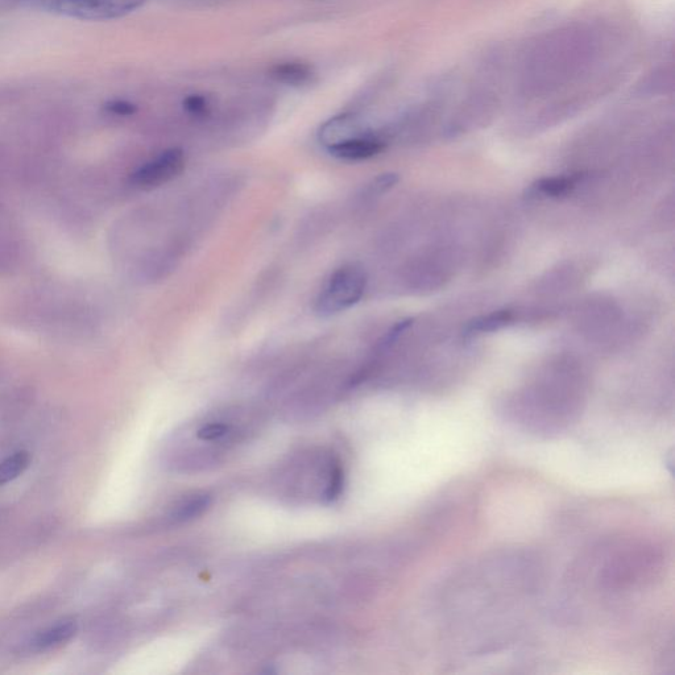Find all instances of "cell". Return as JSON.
<instances>
[{
    "label": "cell",
    "instance_id": "6da1fadb",
    "mask_svg": "<svg viewBox=\"0 0 675 675\" xmlns=\"http://www.w3.org/2000/svg\"><path fill=\"white\" fill-rule=\"evenodd\" d=\"M661 558L653 546L639 542H624L616 548H607L596 570L599 587L610 592L639 588L652 581L658 573Z\"/></svg>",
    "mask_w": 675,
    "mask_h": 675
},
{
    "label": "cell",
    "instance_id": "7a4b0ae2",
    "mask_svg": "<svg viewBox=\"0 0 675 675\" xmlns=\"http://www.w3.org/2000/svg\"><path fill=\"white\" fill-rule=\"evenodd\" d=\"M367 287V275L358 264H347L337 269L317 298L318 316L327 318L345 312L358 304Z\"/></svg>",
    "mask_w": 675,
    "mask_h": 675
},
{
    "label": "cell",
    "instance_id": "3957f363",
    "mask_svg": "<svg viewBox=\"0 0 675 675\" xmlns=\"http://www.w3.org/2000/svg\"><path fill=\"white\" fill-rule=\"evenodd\" d=\"M32 6L52 14L90 22H106L124 18L146 3V0H26Z\"/></svg>",
    "mask_w": 675,
    "mask_h": 675
},
{
    "label": "cell",
    "instance_id": "277c9868",
    "mask_svg": "<svg viewBox=\"0 0 675 675\" xmlns=\"http://www.w3.org/2000/svg\"><path fill=\"white\" fill-rule=\"evenodd\" d=\"M185 169V153L180 148L167 149L156 159L148 161L132 175L135 185L152 188L172 181Z\"/></svg>",
    "mask_w": 675,
    "mask_h": 675
},
{
    "label": "cell",
    "instance_id": "5b68a950",
    "mask_svg": "<svg viewBox=\"0 0 675 675\" xmlns=\"http://www.w3.org/2000/svg\"><path fill=\"white\" fill-rule=\"evenodd\" d=\"M385 148V143L378 136L364 132L345 142L334 144L327 149L331 156L338 160L362 161L378 156Z\"/></svg>",
    "mask_w": 675,
    "mask_h": 675
},
{
    "label": "cell",
    "instance_id": "8992f818",
    "mask_svg": "<svg viewBox=\"0 0 675 675\" xmlns=\"http://www.w3.org/2000/svg\"><path fill=\"white\" fill-rule=\"evenodd\" d=\"M362 134L364 131L360 130L358 119L354 114H341L322 124L318 131V140L322 146L329 148Z\"/></svg>",
    "mask_w": 675,
    "mask_h": 675
},
{
    "label": "cell",
    "instance_id": "52a82bcc",
    "mask_svg": "<svg viewBox=\"0 0 675 675\" xmlns=\"http://www.w3.org/2000/svg\"><path fill=\"white\" fill-rule=\"evenodd\" d=\"M20 239L10 215L0 206V271L14 267L20 258Z\"/></svg>",
    "mask_w": 675,
    "mask_h": 675
},
{
    "label": "cell",
    "instance_id": "ba28073f",
    "mask_svg": "<svg viewBox=\"0 0 675 675\" xmlns=\"http://www.w3.org/2000/svg\"><path fill=\"white\" fill-rule=\"evenodd\" d=\"M583 175L548 177L538 180L530 186L529 197L558 198L573 192L583 180Z\"/></svg>",
    "mask_w": 675,
    "mask_h": 675
},
{
    "label": "cell",
    "instance_id": "9c48e42d",
    "mask_svg": "<svg viewBox=\"0 0 675 675\" xmlns=\"http://www.w3.org/2000/svg\"><path fill=\"white\" fill-rule=\"evenodd\" d=\"M78 631L76 621H62V623L45 629L32 640L31 648L41 652V650H48L57 648V646L64 645L72 640Z\"/></svg>",
    "mask_w": 675,
    "mask_h": 675
},
{
    "label": "cell",
    "instance_id": "30bf717a",
    "mask_svg": "<svg viewBox=\"0 0 675 675\" xmlns=\"http://www.w3.org/2000/svg\"><path fill=\"white\" fill-rule=\"evenodd\" d=\"M273 80L292 88H302L313 81V69L304 62H283L272 69Z\"/></svg>",
    "mask_w": 675,
    "mask_h": 675
},
{
    "label": "cell",
    "instance_id": "8fae6325",
    "mask_svg": "<svg viewBox=\"0 0 675 675\" xmlns=\"http://www.w3.org/2000/svg\"><path fill=\"white\" fill-rule=\"evenodd\" d=\"M513 321V313L511 310H498L479 318L472 320L465 329L466 337H478V335L494 333L503 329V327L511 325Z\"/></svg>",
    "mask_w": 675,
    "mask_h": 675
},
{
    "label": "cell",
    "instance_id": "7c38bea8",
    "mask_svg": "<svg viewBox=\"0 0 675 675\" xmlns=\"http://www.w3.org/2000/svg\"><path fill=\"white\" fill-rule=\"evenodd\" d=\"M31 455L27 451H18L0 462V487L14 482L30 467Z\"/></svg>",
    "mask_w": 675,
    "mask_h": 675
},
{
    "label": "cell",
    "instance_id": "4fadbf2b",
    "mask_svg": "<svg viewBox=\"0 0 675 675\" xmlns=\"http://www.w3.org/2000/svg\"><path fill=\"white\" fill-rule=\"evenodd\" d=\"M210 496L209 495H197L194 498L186 500L184 504L180 505L173 512V520L175 521H188L193 520L194 517L202 515L209 508L210 505Z\"/></svg>",
    "mask_w": 675,
    "mask_h": 675
},
{
    "label": "cell",
    "instance_id": "5bb4252c",
    "mask_svg": "<svg viewBox=\"0 0 675 675\" xmlns=\"http://www.w3.org/2000/svg\"><path fill=\"white\" fill-rule=\"evenodd\" d=\"M342 486H343V472L341 467L338 465H331L330 467V474H329V482H327V487H326V499L329 501H333L338 498L339 495H341L342 492Z\"/></svg>",
    "mask_w": 675,
    "mask_h": 675
},
{
    "label": "cell",
    "instance_id": "9a60e30c",
    "mask_svg": "<svg viewBox=\"0 0 675 675\" xmlns=\"http://www.w3.org/2000/svg\"><path fill=\"white\" fill-rule=\"evenodd\" d=\"M184 109L194 117H204L209 113V101L204 95L193 94L184 99Z\"/></svg>",
    "mask_w": 675,
    "mask_h": 675
},
{
    "label": "cell",
    "instance_id": "2e32d148",
    "mask_svg": "<svg viewBox=\"0 0 675 675\" xmlns=\"http://www.w3.org/2000/svg\"><path fill=\"white\" fill-rule=\"evenodd\" d=\"M230 432V426L225 424H209L198 430L197 436L202 441H217L226 437Z\"/></svg>",
    "mask_w": 675,
    "mask_h": 675
},
{
    "label": "cell",
    "instance_id": "e0dca14e",
    "mask_svg": "<svg viewBox=\"0 0 675 675\" xmlns=\"http://www.w3.org/2000/svg\"><path fill=\"white\" fill-rule=\"evenodd\" d=\"M399 182V176L396 173H384V175L375 178L370 186L372 196L374 194H383L392 189Z\"/></svg>",
    "mask_w": 675,
    "mask_h": 675
},
{
    "label": "cell",
    "instance_id": "ac0fdd59",
    "mask_svg": "<svg viewBox=\"0 0 675 675\" xmlns=\"http://www.w3.org/2000/svg\"><path fill=\"white\" fill-rule=\"evenodd\" d=\"M105 109L110 114L119 115V117H130V115H134L138 111V107L134 103L122 101V99L107 103Z\"/></svg>",
    "mask_w": 675,
    "mask_h": 675
}]
</instances>
